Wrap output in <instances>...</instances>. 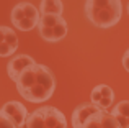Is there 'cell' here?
<instances>
[{
    "mask_svg": "<svg viewBox=\"0 0 129 128\" xmlns=\"http://www.w3.org/2000/svg\"><path fill=\"white\" fill-rule=\"evenodd\" d=\"M15 84L20 95L33 103H41L49 100L56 90L54 74L44 64H33L26 67L20 74Z\"/></svg>",
    "mask_w": 129,
    "mask_h": 128,
    "instance_id": "obj_1",
    "label": "cell"
},
{
    "mask_svg": "<svg viewBox=\"0 0 129 128\" xmlns=\"http://www.w3.org/2000/svg\"><path fill=\"white\" fill-rule=\"evenodd\" d=\"M85 15L98 28H111L121 20L123 3L119 0H88L85 2Z\"/></svg>",
    "mask_w": 129,
    "mask_h": 128,
    "instance_id": "obj_2",
    "label": "cell"
},
{
    "mask_svg": "<svg viewBox=\"0 0 129 128\" xmlns=\"http://www.w3.org/2000/svg\"><path fill=\"white\" fill-rule=\"evenodd\" d=\"M41 18L39 8H36L31 2H20L18 5L13 7L10 20H12L13 26L18 28L20 31H31L36 28Z\"/></svg>",
    "mask_w": 129,
    "mask_h": 128,
    "instance_id": "obj_3",
    "label": "cell"
},
{
    "mask_svg": "<svg viewBox=\"0 0 129 128\" xmlns=\"http://www.w3.org/2000/svg\"><path fill=\"white\" fill-rule=\"evenodd\" d=\"M2 113L5 117H8L10 122L13 123L16 128H20L25 123L26 117H28V110H26V107L23 105L21 102H16V100H10V102L3 103L2 105Z\"/></svg>",
    "mask_w": 129,
    "mask_h": 128,
    "instance_id": "obj_4",
    "label": "cell"
},
{
    "mask_svg": "<svg viewBox=\"0 0 129 128\" xmlns=\"http://www.w3.org/2000/svg\"><path fill=\"white\" fill-rule=\"evenodd\" d=\"M90 100L95 107H98L100 110H108L111 105H113L114 100V92L110 86H96L90 94Z\"/></svg>",
    "mask_w": 129,
    "mask_h": 128,
    "instance_id": "obj_5",
    "label": "cell"
},
{
    "mask_svg": "<svg viewBox=\"0 0 129 128\" xmlns=\"http://www.w3.org/2000/svg\"><path fill=\"white\" fill-rule=\"evenodd\" d=\"M82 128H119L116 118L108 110H100L85 122Z\"/></svg>",
    "mask_w": 129,
    "mask_h": 128,
    "instance_id": "obj_6",
    "label": "cell"
},
{
    "mask_svg": "<svg viewBox=\"0 0 129 128\" xmlns=\"http://www.w3.org/2000/svg\"><path fill=\"white\" fill-rule=\"evenodd\" d=\"M33 64H36L35 59H33L31 56H28V54H18V56H15V58L10 59L8 66H7L8 77L13 80V82H16V79L20 77V74H21L26 67L33 66Z\"/></svg>",
    "mask_w": 129,
    "mask_h": 128,
    "instance_id": "obj_7",
    "label": "cell"
},
{
    "mask_svg": "<svg viewBox=\"0 0 129 128\" xmlns=\"http://www.w3.org/2000/svg\"><path fill=\"white\" fill-rule=\"evenodd\" d=\"M41 110H43L46 128H67V120L60 110H57L56 107H51V105H44L41 107Z\"/></svg>",
    "mask_w": 129,
    "mask_h": 128,
    "instance_id": "obj_8",
    "label": "cell"
},
{
    "mask_svg": "<svg viewBox=\"0 0 129 128\" xmlns=\"http://www.w3.org/2000/svg\"><path fill=\"white\" fill-rule=\"evenodd\" d=\"M96 112H100L98 107H95L91 102L88 103H80L72 113V126L74 128H82L85 125V122L90 118L91 115H95Z\"/></svg>",
    "mask_w": 129,
    "mask_h": 128,
    "instance_id": "obj_9",
    "label": "cell"
},
{
    "mask_svg": "<svg viewBox=\"0 0 129 128\" xmlns=\"http://www.w3.org/2000/svg\"><path fill=\"white\" fill-rule=\"evenodd\" d=\"M39 31V36L47 43H56V41H60L64 36L67 35L69 28H67V23H60L57 26H52V28H38Z\"/></svg>",
    "mask_w": 129,
    "mask_h": 128,
    "instance_id": "obj_10",
    "label": "cell"
},
{
    "mask_svg": "<svg viewBox=\"0 0 129 128\" xmlns=\"http://www.w3.org/2000/svg\"><path fill=\"white\" fill-rule=\"evenodd\" d=\"M64 3L60 0H43L39 5V13L41 15H54V16H62Z\"/></svg>",
    "mask_w": 129,
    "mask_h": 128,
    "instance_id": "obj_11",
    "label": "cell"
},
{
    "mask_svg": "<svg viewBox=\"0 0 129 128\" xmlns=\"http://www.w3.org/2000/svg\"><path fill=\"white\" fill-rule=\"evenodd\" d=\"M20 128H46L41 107H39V109H36V110H33L31 113H28L25 123H23Z\"/></svg>",
    "mask_w": 129,
    "mask_h": 128,
    "instance_id": "obj_12",
    "label": "cell"
},
{
    "mask_svg": "<svg viewBox=\"0 0 129 128\" xmlns=\"http://www.w3.org/2000/svg\"><path fill=\"white\" fill-rule=\"evenodd\" d=\"M66 20L62 16H54V15H41L38 23V28H52V26H57L60 23H64Z\"/></svg>",
    "mask_w": 129,
    "mask_h": 128,
    "instance_id": "obj_13",
    "label": "cell"
},
{
    "mask_svg": "<svg viewBox=\"0 0 129 128\" xmlns=\"http://www.w3.org/2000/svg\"><path fill=\"white\" fill-rule=\"evenodd\" d=\"M113 117H123V118H129V100H121L119 103L113 107L111 110Z\"/></svg>",
    "mask_w": 129,
    "mask_h": 128,
    "instance_id": "obj_14",
    "label": "cell"
},
{
    "mask_svg": "<svg viewBox=\"0 0 129 128\" xmlns=\"http://www.w3.org/2000/svg\"><path fill=\"white\" fill-rule=\"evenodd\" d=\"M15 51H16V48L15 46H10L8 43H2V45H0V56H2V58L15 54Z\"/></svg>",
    "mask_w": 129,
    "mask_h": 128,
    "instance_id": "obj_15",
    "label": "cell"
},
{
    "mask_svg": "<svg viewBox=\"0 0 129 128\" xmlns=\"http://www.w3.org/2000/svg\"><path fill=\"white\" fill-rule=\"evenodd\" d=\"M0 128H16L12 122H10L8 117H5L2 113V110H0Z\"/></svg>",
    "mask_w": 129,
    "mask_h": 128,
    "instance_id": "obj_16",
    "label": "cell"
},
{
    "mask_svg": "<svg viewBox=\"0 0 129 128\" xmlns=\"http://www.w3.org/2000/svg\"><path fill=\"white\" fill-rule=\"evenodd\" d=\"M118 122L119 128H129V118H123V117H114Z\"/></svg>",
    "mask_w": 129,
    "mask_h": 128,
    "instance_id": "obj_17",
    "label": "cell"
},
{
    "mask_svg": "<svg viewBox=\"0 0 129 128\" xmlns=\"http://www.w3.org/2000/svg\"><path fill=\"white\" fill-rule=\"evenodd\" d=\"M123 66H124V69L129 72V49L124 53V56H123Z\"/></svg>",
    "mask_w": 129,
    "mask_h": 128,
    "instance_id": "obj_18",
    "label": "cell"
},
{
    "mask_svg": "<svg viewBox=\"0 0 129 128\" xmlns=\"http://www.w3.org/2000/svg\"><path fill=\"white\" fill-rule=\"evenodd\" d=\"M7 28L8 26H0V45L5 43V35H7Z\"/></svg>",
    "mask_w": 129,
    "mask_h": 128,
    "instance_id": "obj_19",
    "label": "cell"
},
{
    "mask_svg": "<svg viewBox=\"0 0 129 128\" xmlns=\"http://www.w3.org/2000/svg\"><path fill=\"white\" fill-rule=\"evenodd\" d=\"M126 8H127V13H129V2L126 3Z\"/></svg>",
    "mask_w": 129,
    "mask_h": 128,
    "instance_id": "obj_20",
    "label": "cell"
}]
</instances>
